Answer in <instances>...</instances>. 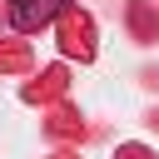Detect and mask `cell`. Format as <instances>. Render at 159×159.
<instances>
[{
    "mask_svg": "<svg viewBox=\"0 0 159 159\" xmlns=\"http://www.w3.org/2000/svg\"><path fill=\"white\" fill-rule=\"evenodd\" d=\"M60 5H65V0H15V25H20V30H30V25L50 20Z\"/></svg>",
    "mask_w": 159,
    "mask_h": 159,
    "instance_id": "1",
    "label": "cell"
}]
</instances>
